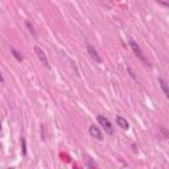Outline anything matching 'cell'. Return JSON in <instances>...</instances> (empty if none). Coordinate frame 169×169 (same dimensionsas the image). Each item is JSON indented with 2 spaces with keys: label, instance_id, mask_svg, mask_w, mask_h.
I'll return each instance as SVG.
<instances>
[{
  "label": "cell",
  "instance_id": "obj_1",
  "mask_svg": "<svg viewBox=\"0 0 169 169\" xmlns=\"http://www.w3.org/2000/svg\"><path fill=\"white\" fill-rule=\"evenodd\" d=\"M98 121H99V124L103 127V129L106 131V133L114 135V127H112V124L110 123V120H108V119L106 118V116L98 115Z\"/></svg>",
  "mask_w": 169,
  "mask_h": 169
},
{
  "label": "cell",
  "instance_id": "obj_2",
  "mask_svg": "<svg viewBox=\"0 0 169 169\" xmlns=\"http://www.w3.org/2000/svg\"><path fill=\"white\" fill-rule=\"evenodd\" d=\"M34 52H36V54H37V57H38L40 62H41L46 69H50V65H49V61H48V58H46V54H45V52L38 46V45H36V46H34Z\"/></svg>",
  "mask_w": 169,
  "mask_h": 169
},
{
  "label": "cell",
  "instance_id": "obj_3",
  "mask_svg": "<svg viewBox=\"0 0 169 169\" xmlns=\"http://www.w3.org/2000/svg\"><path fill=\"white\" fill-rule=\"evenodd\" d=\"M87 53H89V55H90V57H91L97 63H100V62H102V58H100V55L98 54V52L95 50L94 46H91V45H87Z\"/></svg>",
  "mask_w": 169,
  "mask_h": 169
},
{
  "label": "cell",
  "instance_id": "obj_4",
  "mask_svg": "<svg viewBox=\"0 0 169 169\" xmlns=\"http://www.w3.org/2000/svg\"><path fill=\"white\" fill-rule=\"evenodd\" d=\"M129 45H131V48H132V50H133V53L137 55V57L140 58V60H143V61H145V58H144V55H143V53H141V49L139 48V45L136 44V41L135 40H132V38H129Z\"/></svg>",
  "mask_w": 169,
  "mask_h": 169
},
{
  "label": "cell",
  "instance_id": "obj_5",
  "mask_svg": "<svg viewBox=\"0 0 169 169\" xmlns=\"http://www.w3.org/2000/svg\"><path fill=\"white\" fill-rule=\"evenodd\" d=\"M89 132H90V135H91L92 137H95V139H98V140H102L103 139V135H102V132H100V129L98 128V127H95L94 124H92V126H90Z\"/></svg>",
  "mask_w": 169,
  "mask_h": 169
},
{
  "label": "cell",
  "instance_id": "obj_6",
  "mask_svg": "<svg viewBox=\"0 0 169 169\" xmlns=\"http://www.w3.org/2000/svg\"><path fill=\"white\" fill-rule=\"evenodd\" d=\"M116 123H118V126L120 127L121 129H128L129 128L128 121H127L123 116H116Z\"/></svg>",
  "mask_w": 169,
  "mask_h": 169
},
{
  "label": "cell",
  "instance_id": "obj_7",
  "mask_svg": "<svg viewBox=\"0 0 169 169\" xmlns=\"http://www.w3.org/2000/svg\"><path fill=\"white\" fill-rule=\"evenodd\" d=\"M158 82H160L161 89H163V91H164V94H165V97L168 98V97H169V91H168V84H166V82L164 81L163 78H158Z\"/></svg>",
  "mask_w": 169,
  "mask_h": 169
},
{
  "label": "cell",
  "instance_id": "obj_8",
  "mask_svg": "<svg viewBox=\"0 0 169 169\" xmlns=\"http://www.w3.org/2000/svg\"><path fill=\"white\" fill-rule=\"evenodd\" d=\"M11 52H12L13 57H15L16 60L18 61V62H21V61H23V55H21L20 53H18V52H17V50H16V49H13V48H12V49H11Z\"/></svg>",
  "mask_w": 169,
  "mask_h": 169
},
{
  "label": "cell",
  "instance_id": "obj_9",
  "mask_svg": "<svg viewBox=\"0 0 169 169\" xmlns=\"http://www.w3.org/2000/svg\"><path fill=\"white\" fill-rule=\"evenodd\" d=\"M21 144H23V155L25 156L26 155V143H25V139L21 137Z\"/></svg>",
  "mask_w": 169,
  "mask_h": 169
},
{
  "label": "cell",
  "instance_id": "obj_10",
  "mask_svg": "<svg viewBox=\"0 0 169 169\" xmlns=\"http://www.w3.org/2000/svg\"><path fill=\"white\" fill-rule=\"evenodd\" d=\"M26 26H28V29H29V31H31V33L33 34V36H36V33H34V29H33V26L31 25V23H29V21H26Z\"/></svg>",
  "mask_w": 169,
  "mask_h": 169
},
{
  "label": "cell",
  "instance_id": "obj_11",
  "mask_svg": "<svg viewBox=\"0 0 169 169\" xmlns=\"http://www.w3.org/2000/svg\"><path fill=\"white\" fill-rule=\"evenodd\" d=\"M4 81V78H3V75H1V73H0V82H3Z\"/></svg>",
  "mask_w": 169,
  "mask_h": 169
},
{
  "label": "cell",
  "instance_id": "obj_12",
  "mask_svg": "<svg viewBox=\"0 0 169 169\" xmlns=\"http://www.w3.org/2000/svg\"><path fill=\"white\" fill-rule=\"evenodd\" d=\"M0 129H1V126H0Z\"/></svg>",
  "mask_w": 169,
  "mask_h": 169
},
{
  "label": "cell",
  "instance_id": "obj_13",
  "mask_svg": "<svg viewBox=\"0 0 169 169\" xmlns=\"http://www.w3.org/2000/svg\"><path fill=\"white\" fill-rule=\"evenodd\" d=\"M0 148H1V147H0Z\"/></svg>",
  "mask_w": 169,
  "mask_h": 169
}]
</instances>
